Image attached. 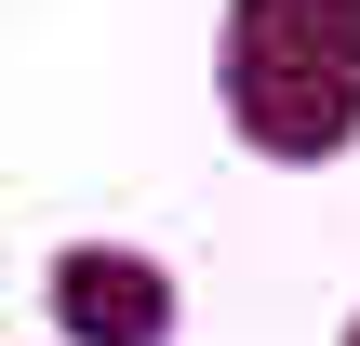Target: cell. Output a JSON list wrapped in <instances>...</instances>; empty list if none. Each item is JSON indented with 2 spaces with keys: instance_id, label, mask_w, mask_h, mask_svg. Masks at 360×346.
<instances>
[{
  "instance_id": "1",
  "label": "cell",
  "mask_w": 360,
  "mask_h": 346,
  "mask_svg": "<svg viewBox=\"0 0 360 346\" xmlns=\"http://www.w3.org/2000/svg\"><path fill=\"white\" fill-rule=\"evenodd\" d=\"M227 107L281 160L347 147L360 133V0H240L227 13Z\"/></svg>"
},
{
  "instance_id": "2",
  "label": "cell",
  "mask_w": 360,
  "mask_h": 346,
  "mask_svg": "<svg viewBox=\"0 0 360 346\" xmlns=\"http://www.w3.org/2000/svg\"><path fill=\"white\" fill-rule=\"evenodd\" d=\"M53 320H67L80 346H160L174 333V280H160L147 253L80 240V253H53Z\"/></svg>"
},
{
  "instance_id": "3",
  "label": "cell",
  "mask_w": 360,
  "mask_h": 346,
  "mask_svg": "<svg viewBox=\"0 0 360 346\" xmlns=\"http://www.w3.org/2000/svg\"><path fill=\"white\" fill-rule=\"evenodd\" d=\"M347 346H360V333H347Z\"/></svg>"
}]
</instances>
